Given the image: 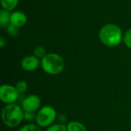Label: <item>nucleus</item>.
I'll list each match as a JSON object with an SVG mask.
<instances>
[{"mask_svg": "<svg viewBox=\"0 0 131 131\" xmlns=\"http://www.w3.org/2000/svg\"><path fill=\"white\" fill-rule=\"evenodd\" d=\"M25 119L22 107L15 104H6L2 111V120L5 125L10 128L18 127Z\"/></svg>", "mask_w": 131, "mask_h": 131, "instance_id": "1", "label": "nucleus"}, {"mask_svg": "<svg viewBox=\"0 0 131 131\" xmlns=\"http://www.w3.org/2000/svg\"><path fill=\"white\" fill-rule=\"evenodd\" d=\"M99 36L101 42L108 47L117 46L124 38L121 29L114 24H107L102 27Z\"/></svg>", "mask_w": 131, "mask_h": 131, "instance_id": "2", "label": "nucleus"}, {"mask_svg": "<svg viewBox=\"0 0 131 131\" xmlns=\"http://www.w3.org/2000/svg\"><path fill=\"white\" fill-rule=\"evenodd\" d=\"M43 71L51 75H57L62 72L64 68V61L58 54H47L41 61Z\"/></svg>", "mask_w": 131, "mask_h": 131, "instance_id": "3", "label": "nucleus"}, {"mask_svg": "<svg viewBox=\"0 0 131 131\" xmlns=\"http://www.w3.org/2000/svg\"><path fill=\"white\" fill-rule=\"evenodd\" d=\"M57 118L56 110L51 106L42 107L36 114V123L41 128H48Z\"/></svg>", "mask_w": 131, "mask_h": 131, "instance_id": "4", "label": "nucleus"}, {"mask_svg": "<svg viewBox=\"0 0 131 131\" xmlns=\"http://www.w3.org/2000/svg\"><path fill=\"white\" fill-rule=\"evenodd\" d=\"M19 93L15 86L2 84L0 87V100L5 104H15L19 97Z\"/></svg>", "mask_w": 131, "mask_h": 131, "instance_id": "5", "label": "nucleus"}, {"mask_svg": "<svg viewBox=\"0 0 131 131\" xmlns=\"http://www.w3.org/2000/svg\"><path fill=\"white\" fill-rule=\"evenodd\" d=\"M41 104L40 97L36 94H30L26 96L22 102L21 107L25 112H35L37 111Z\"/></svg>", "mask_w": 131, "mask_h": 131, "instance_id": "6", "label": "nucleus"}, {"mask_svg": "<svg viewBox=\"0 0 131 131\" xmlns=\"http://www.w3.org/2000/svg\"><path fill=\"white\" fill-rule=\"evenodd\" d=\"M41 65V61L35 55H28L22 58L21 62V68L25 71H35Z\"/></svg>", "mask_w": 131, "mask_h": 131, "instance_id": "7", "label": "nucleus"}, {"mask_svg": "<svg viewBox=\"0 0 131 131\" xmlns=\"http://www.w3.org/2000/svg\"><path fill=\"white\" fill-rule=\"evenodd\" d=\"M26 22H27V16L24 12L20 11H16L11 14V17H10L11 25L19 28L25 25Z\"/></svg>", "mask_w": 131, "mask_h": 131, "instance_id": "8", "label": "nucleus"}, {"mask_svg": "<svg viewBox=\"0 0 131 131\" xmlns=\"http://www.w3.org/2000/svg\"><path fill=\"white\" fill-rule=\"evenodd\" d=\"M67 130L68 131H87L85 126L77 121H70L67 124Z\"/></svg>", "mask_w": 131, "mask_h": 131, "instance_id": "9", "label": "nucleus"}, {"mask_svg": "<svg viewBox=\"0 0 131 131\" xmlns=\"http://www.w3.org/2000/svg\"><path fill=\"white\" fill-rule=\"evenodd\" d=\"M11 14L5 9H2L0 12V25L2 27H8L10 25Z\"/></svg>", "mask_w": 131, "mask_h": 131, "instance_id": "10", "label": "nucleus"}, {"mask_svg": "<svg viewBox=\"0 0 131 131\" xmlns=\"http://www.w3.org/2000/svg\"><path fill=\"white\" fill-rule=\"evenodd\" d=\"M18 0H1V5L7 11L13 10L18 5Z\"/></svg>", "mask_w": 131, "mask_h": 131, "instance_id": "11", "label": "nucleus"}, {"mask_svg": "<svg viewBox=\"0 0 131 131\" xmlns=\"http://www.w3.org/2000/svg\"><path fill=\"white\" fill-rule=\"evenodd\" d=\"M45 131H68L67 125L63 124H53L50 127H48Z\"/></svg>", "mask_w": 131, "mask_h": 131, "instance_id": "12", "label": "nucleus"}, {"mask_svg": "<svg viewBox=\"0 0 131 131\" xmlns=\"http://www.w3.org/2000/svg\"><path fill=\"white\" fill-rule=\"evenodd\" d=\"M15 87V88L17 89V91H18L19 94H24L28 90V85L26 81H18L16 83Z\"/></svg>", "mask_w": 131, "mask_h": 131, "instance_id": "13", "label": "nucleus"}, {"mask_svg": "<svg viewBox=\"0 0 131 131\" xmlns=\"http://www.w3.org/2000/svg\"><path fill=\"white\" fill-rule=\"evenodd\" d=\"M18 131H42V130L41 127H40L38 125L29 124L21 127Z\"/></svg>", "mask_w": 131, "mask_h": 131, "instance_id": "14", "label": "nucleus"}, {"mask_svg": "<svg viewBox=\"0 0 131 131\" xmlns=\"http://www.w3.org/2000/svg\"><path fill=\"white\" fill-rule=\"evenodd\" d=\"M46 50L42 46H38L34 50V55L38 58H43L46 55Z\"/></svg>", "mask_w": 131, "mask_h": 131, "instance_id": "15", "label": "nucleus"}, {"mask_svg": "<svg viewBox=\"0 0 131 131\" xmlns=\"http://www.w3.org/2000/svg\"><path fill=\"white\" fill-rule=\"evenodd\" d=\"M7 32H8L11 36L15 37V36H17V35H18V33H19V31H18V28L10 24V25L7 27Z\"/></svg>", "mask_w": 131, "mask_h": 131, "instance_id": "16", "label": "nucleus"}, {"mask_svg": "<svg viewBox=\"0 0 131 131\" xmlns=\"http://www.w3.org/2000/svg\"><path fill=\"white\" fill-rule=\"evenodd\" d=\"M123 39L124 44L131 49V29H129L128 31H126Z\"/></svg>", "mask_w": 131, "mask_h": 131, "instance_id": "17", "label": "nucleus"}, {"mask_svg": "<svg viewBox=\"0 0 131 131\" xmlns=\"http://www.w3.org/2000/svg\"><path fill=\"white\" fill-rule=\"evenodd\" d=\"M36 119V114L34 112H25V120L28 121H31Z\"/></svg>", "mask_w": 131, "mask_h": 131, "instance_id": "18", "label": "nucleus"}, {"mask_svg": "<svg viewBox=\"0 0 131 131\" xmlns=\"http://www.w3.org/2000/svg\"><path fill=\"white\" fill-rule=\"evenodd\" d=\"M58 121L60 124H65L66 121H67V117L64 114H61L59 115L58 117Z\"/></svg>", "mask_w": 131, "mask_h": 131, "instance_id": "19", "label": "nucleus"}, {"mask_svg": "<svg viewBox=\"0 0 131 131\" xmlns=\"http://www.w3.org/2000/svg\"><path fill=\"white\" fill-rule=\"evenodd\" d=\"M5 44H6V40L2 36H1V38H0V46H1V48H3L5 45Z\"/></svg>", "mask_w": 131, "mask_h": 131, "instance_id": "20", "label": "nucleus"}, {"mask_svg": "<svg viewBox=\"0 0 131 131\" xmlns=\"http://www.w3.org/2000/svg\"><path fill=\"white\" fill-rule=\"evenodd\" d=\"M130 124H131V117H130Z\"/></svg>", "mask_w": 131, "mask_h": 131, "instance_id": "21", "label": "nucleus"}]
</instances>
